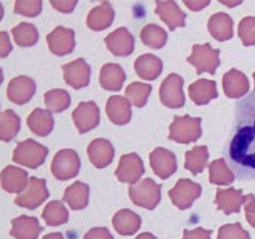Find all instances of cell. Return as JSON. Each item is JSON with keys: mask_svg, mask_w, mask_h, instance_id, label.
<instances>
[{"mask_svg": "<svg viewBox=\"0 0 255 239\" xmlns=\"http://www.w3.org/2000/svg\"><path fill=\"white\" fill-rule=\"evenodd\" d=\"M219 49H214L210 44L206 43L204 45H194L193 53L187 61L196 68L197 75L208 72L209 75H215L216 69L220 65Z\"/></svg>", "mask_w": 255, "mask_h": 239, "instance_id": "7", "label": "cell"}, {"mask_svg": "<svg viewBox=\"0 0 255 239\" xmlns=\"http://www.w3.org/2000/svg\"><path fill=\"white\" fill-rule=\"evenodd\" d=\"M128 196L137 207L153 210L161 200V185L151 178H145L128 187Z\"/></svg>", "mask_w": 255, "mask_h": 239, "instance_id": "4", "label": "cell"}, {"mask_svg": "<svg viewBox=\"0 0 255 239\" xmlns=\"http://www.w3.org/2000/svg\"><path fill=\"white\" fill-rule=\"evenodd\" d=\"M156 13L160 16L171 31H174L176 27L185 26L186 13L183 12L175 1H156Z\"/></svg>", "mask_w": 255, "mask_h": 239, "instance_id": "21", "label": "cell"}, {"mask_svg": "<svg viewBox=\"0 0 255 239\" xmlns=\"http://www.w3.org/2000/svg\"><path fill=\"white\" fill-rule=\"evenodd\" d=\"M152 86L141 82H132L126 87L125 95L127 99L136 107L141 108L146 105L148 96L150 95Z\"/></svg>", "mask_w": 255, "mask_h": 239, "instance_id": "39", "label": "cell"}, {"mask_svg": "<svg viewBox=\"0 0 255 239\" xmlns=\"http://www.w3.org/2000/svg\"><path fill=\"white\" fill-rule=\"evenodd\" d=\"M84 239H114V237L108 227H93L86 233Z\"/></svg>", "mask_w": 255, "mask_h": 239, "instance_id": "43", "label": "cell"}, {"mask_svg": "<svg viewBox=\"0 0 255 239\" xmlns=\"http://www.w3.org/2000/svg\"><path fill=\"white\" fill-rule=\"evenodd\" d=\"M224 92L230 98H240L248 93L250 84L245 74L237 69H231L224 76Z\"/></svg>", "mask_w": 255, "mask_h": 239, "instance_id": "22", "label": "cell"}, {"mask_svg": "<svg viewBox=\"0 0 255 239\" xmlns=\"http://www.w3.org/2000/svg\"><path fill=\"white\" fill-rule=\"evenodd\" d=\"M51 3L55 9L60 11V12L70 13V12H73L75 7H76V4L78 3V1H77V0H69V1H68V0H65V1H57V0H52Z\"/></svg>", "mask_w": 255, "mask_h": 239, "instance_id": "46", "label": "cell"}, {"mask_svg": "<svg viewBox=\"0 0 255 239\" xmlns=\"http://www.w3.org/2000/svg\"><path fill=\"white\" fill-rule=\"evenodd\" d=\"M107 115L115 125L124 126L128 124L131 118L130 102L123 96H111L107 103Z\"/></svg>", "mask_w": 255, "mask_h": 239, "instance_id": "23", "label": "cell"}, {"mask_svg": "<svg viewBox=\"0 0 255 239\" xmlns=\"http://www.w3.org/2000/svg\"><path fill=\"white\" fill-rule=\"evenodd\" d=\"M253 78H254V81H255V74L253 75ZM254 88H255V84H254Z\"/></svg>", "mask_w": 255, "mask_h": 239, "instance_id": "51", "label": "cell"}, {"mask_svg": "<svg viewBox=\"0 0 255 239\" xmlns=\"http://www.w3.org/2000/svg\"><path fill=\"white\" fill-rule=\"evenodd\" d=\"M105 44L114 56L125 57L134 51L135 40L126 27H119L105 37Z\"/></svg>", "mask_w": 255, "mask_h": 239, "instance_id": "17", "label": "cell"}, {"mask_svg": "<svg viewBox=\"0 0 255 239\" xmlns=\"http://www.w3.org/2000/svg\"><path fill=\"white\" fill-rule=\"evenodd\" d=\"M48 48L56 56H65L75 49V32L64 26H57L46 37Z\"/></svg>", "mask_w": 255, "mask_h": 239, "instance_id": "13", "label": "cell"}, {"mask_svg": "<svg viewBox=\"0 0 255 239\" xmlns=\"http://www.w3.org/2000/svg\"><path fill=\"white\" fill-rule=\"evenodd\" d=\"M44 227L34 216L21 215L11 220L10 235L15 239H38Z\"/></svg>", "mask_w": 255, "mask_h": 239, "instance_id": "19", "label": "cell"}, {"mask_svg": "<svg viewBox=\"0 0 255 239\" xmlns=\"http://www.w3.org/2000/svg\"><path fill=\"white\" fill-rule=\"evenodd\" d=\"M184 3L188 9L198 11L205 7H207V5L210 3V1L209 0H205V1H199V0H197V1H187V0H185Z\"/></svg>", "mask_w": 255, "mask_h": 239, "instance_id": "48", "label": "cell"}, {"mask_svg": "<svg viewBox=\"0 0 255 239\" xmlns=\"http://www.w3.org/2000/svg\"><path fill=\"white\" fill-rule=\"evenodd\" d=\"M15 44L20 47H30L35 45L38 41V32L36 27L26 22H22L11 30Z\"/></svg>", "mask_w": 255, "mask_h": 239, "instance_id": "36", "label": "cell"}, {"mask_svg": "<svg viewBox=\"0 0 255 239\" xmlns=\"http://www.w3.org/2000/svg\"><path fill=\"white\" fill-rule=\"evenodd\" d=\"M43 2L41 0H34V1H15L14 12L25 16H36L41 13Z\"/></svg>", "mask_w": 255, "mask_h": 239, "instance_id": "42", "label": "cell"}, {"mask_svg": "<svg viewBox=\"0 0 255 239\" xmlns=\"http://www.w3.org/2000/svg\"><path fill=\"white\" fill-rule=\"evenodd\" d=\"M36 91V84L31 78L20 76L13 78L9 82L7 88V96L11 102L18 105L27 103L34 95Z\"/></svg>", "mask_w": 255, "mask_h": 239, "instance_id": "16", "label": "cell"}, {"mask_svg": "<svg viewBox=\"0 0 255 239\" xmlns=\"http://www.w3.org/2000/svg\"><path fill=\"white\" fill-rule=\"evenodd\" d=\"M89 193H90L89 185L82 181H75L65 190L63 200L71 210H84L89 204Z\"/></svg>", "mask_w": 255, "mask_h": 239, "instance_id": "27", "label": "cell"}, {"mask_svg": "<svg viewBox=\"0 0 255 239\" xmlns=\"http://www.w3.org/2000/svg\"><path fill=\"white\" fill-rule=\"evenodd\" d=\"M202 119L190 115L174 116L169 127V139L180 144L196 142L202 137Z\"/></svg>", "mask_w": 255, "mask_h": 239, "instance_id": "2", "label": "cell"}, {"mask_svg": "<svg viewBox=\"0 0 255 239\" xmlns=\"http://www.w3.org/2000/svg\"><path fill=\"white\" fill-rule=\"evenodd\" d=\"M245 212L248 223L255 229V196L252 193L248 194L245 203Z\"/></svg>", "mask_w": 255, "mask_h": 239, "instance_id": "44", "label": "cell"}, {"mask_svg": "<svg viewBox=\"0 0 255 239\" xmlns=\"http://www.w3.org/2000/svg\"><path fill=\"white\" fill-rule=\"evenodd\" d=\"M46 108L51 113H62L67 109L70 105V96L67 91L63 88H55L48 91L44 95Z\"/></svg>", "mask_w": 255, "mask_h": 239, "instance_id": "38", "label": "cell"}, {"mask_svg": "<svg viewBox=\"0 0 255 239\" xmlns=\"http://www.w3.org/2000/svg\"><path fill=\"white\" fill-rule=\"evenodd\" d=\"M142 43L148 47L154 49L162 48L168 41V34L161 26L157 24H148L140 33Z\"/></svg>", "mask_w": 255, "mask_h": 239, "instance_id": "37", "label": "cell"}, {"mask_svg": "<svg viewBox=\"0 0 255 239\" xmlns=\"http://www.w3.org/2000/svg\"><path fill=\"white\" fill-rule=\"evenodd\" d=\"M217 239H251V237L240 223H235L221 226L218 231Z\"/></svg>", "mask_w": 255, "mask_h": 239, "instance_id": "41", "label": "cell"}, {"mask_svg": "<svg viewBox=\"0 0 255 239\" xmlns=\"http://www.w3.org/2000/svg\"><path fill=\"white\" fill-rule=\"evenodd\" d=\"M236 176L224 159L213 160L209 164V182L217 186H229L235 181Z\"/></svg>", "mask_w": 255, "mask_h": 239, "instance_id": "34", "label": "cell"}, {"mask_svg": "<svg viewBox=\"0 0 255 239\" xmlns=\"http://www.w3.org/2000/svg\"><path fill=\"white\" fill-rule=\"evenodd\" d=\"M48 155V149L33 139H26L18 144L12 154L14 163L24 167L36 169L44 164Z\"/></svg>", "mask_w": 255, "mask_h": 239, "instance_id": "3", "label": "cell"}, {"mask_svg": "<svg viewBox=\"0 0 255 239\" xmlns=\"http://www.w3.org/2000/svg\"><path fill=\"white\" fill-rule=\"evenodd\" d=\"M20 131V117L12 109H7L1 113L0 117V139L4 142H10Z\"/></svg>", "mask_w": 255, "mask_h": 239, "instance_id": "35", "label": "cell"}, {"mask_svg": "<svg viewBox=\"0 0 255 239\" xmlns=\"http://www.w3.org/2000/svg\"><path fill=\"white\" fill-rule=\"evenodd\" d=\"M42 239H65V238L62 233L56 232V233H49V234L45 235Z\"/></svg>", "mask_w": 255, "mask_h": 239, "instance_id": "49", "label": "cell"}, {"mask_svg": "<svg viewBox=\"0 0 255 239\" xmlns=\"http://www.w3.org/2000/svg\"><path fill=\"white\" fill-rule=\"evenodd\" d=\"M0 35H1V57L4 58L8 56L11 51H12V46H11V43L7 33L1 32V34Z\"/></svg>", "mask_w": 255, "mask_h": 239, "instance_id": "47", "label": "cell"}, {"mask_svg": "<svg viewBox=\"0 0 255 239\" xmlns=\"http://www.w3.org/2000/svg\"><path fill=\"white\" fill-rule=\"evenodd\" d=\"M182 78L176 74H171L162 81L160 86V101L168 108H181L185 104V95L183 92Z\"/></svg>", "mask_w": 255, "mask_h": 239, "instance_id": "9", "label": "cell"}, {"mask_svg": "<svg viewBox=\"0 0 255 239\" xmlns=\"http://www.w3.org/2000/svg\"><path fill=\"white\" fill-rule=\"evenodd\" d=\"M208 31L219 42L231 40L234 36V21L227 13H215L208 21Z\"/></svg>", "mask_w": 255, "mask_h": 239, "instance_id": "25", "label": "cell"}, {"mask_svg": "<svg viewBox=\"0 0 255 239\" xmlns=\"http://www.w3.org/2000/svg\"><path fill=\"white\" fill-rule=\"evenodd\" d=\"M42 219L46 225L52 227H57L64 225L68 222L69 213L65 204L58 200H53L48 202L42 212Z\"/></svg>", "mask_w": 255, "mask_h": 239, "instance_id": "33", "label": "cell"}, {"mask_svg": "<svg viewBox=\"0 0 255 239\" xmlns=\"http://www.w3.org/2000/svg\"><path fill=\"white\" fill-rule=\"evenodd\" d=\"M188 95L196 105H206L218 96L215 81L201 79L188 87Z\"/></svg>", "mask_w": 255, "mask_h": 239, "instance_id": "31", "label": "cell"}, {"mask_svg": "<svg viewBox=\"0 0 255 239\" xmlns=\"http://www.w3.org/2000/svg\"><path fill=\"white\" fill-rule=\"evenodd\" d=\"M26 124L30 130L38 137H46L54 129V118L49 110L35 108L27 117Z\"/></svg>", "mask_w": 255, "mask_h": 239, "instance_id": "28", "label": "cell"}, {"mask_svg": "<svg viewBox=\"0 0 255 239\" xmlns=\"http://www.w3.org/2000/svg\"><path fill=\"white\" fill-rule=\"evenodd\" d=\"M115 12L109 1H103L88 14L87 24L93 31H103L113 23Z\"/></svg>", "mask_w": 255, "mask_h": 239, "instance_id": "26", "label": "cell"}, {"mask_svg": "<svg viewBox=\"0 0 255 239\" xmlns=\"http://www.w3.org/2000/svg\"><path fill=\"white\" fill-rule=\"evenodd\" d=\"M62 68L64 71L65 82L76 90L87 86L90 82L91 68L85 59L79 58L74 60L67 65H64Z\"/></svg>", "mask_w": 255, "mask_h": 239, "instance_id": "14", "label": "cell"}, {"mask_svg": "<svg viewBox=\"0 0 255 239\" xmlns=\"http://www.w3.org/2000/svg\"><path fill=\"white\" fill-rule=\"evenodd\" d=\"M213 231L205 230L203 227H197L195 230H184L182 239H210Z\"/></svg>", "mask_w": 255, "mask_h": 239, "instance_id": "45", "label": "cell"}, {"mask_svg": "<svg viewBox=\"0 0 255 239\" xmlns=\"http://www.w3.org/2000/svg\"><path fill=\"white\" fill-rule=\"evenodd\" d=\"M0 178H1V187L4 191L18 194L25 190L30 179L26 170L12 165H9L2 169Z\"/></svg>", "mask_w": 255, "mask_h": 239, "instance_id": "20", "label": "cell"}, {"mask_svg": "<svg viewBox=\"0 0 255 239\" xmlns=\"http://www.w3.org/2000/svg\"><path fill=\"white\" fill-rule=\"evenodd\" d=\"M162 61L152 54H146L138 57L135 61L137 75L143 80H156L162 72Z\"/></svg>", "mask_w": 255, "mask_h": 239, "instance_id": "30", "label": "cell"}, {"mask_svg": "<svg viewBox=\"0 0 255 239\" xmlns=\"http://www.w3.org/2000/svg\"><path fill=\"white\" fill-rule=\"evenodd\" d=\"M202 186L190 179L181 178L169 191V197L177 209H190L194 201L201 197Z\"/></svg>", "mask_w": 255, "mask_h": 239, "instance_id": "8", "label": "cell"}, {"mask_svg": "<svg viewBox=\"0 0 255 239\" xmlns=\"http://www.w3.org/2000/svg\"><path fill=\"white\" fill-rule=\"evenodd\" d=\"M126 79L123 68L118 64H107L101 68L100 84L108 91H120Z\"/></svg>", "mask_w": 255, "mask_h": 239, "instance_id": "29", "label": "cell"}, {"mask_svg": "<svg viewBox=\"0 0 255 239\" xmlns=\"http://www.w3.org/2000/svg\"><path fill=\"white\" fill-rule=\"evenodd\" d=\"M149 164L160 179H168L177 169L175 154L164 148H156L149 155Z\"/></svg>", "mask_w": 255, "mask_h": 239, "instance_id": "11", "label": "cell"}, {"mask_svg": "<svg viewBox=\"0 0 255 239\" xmlns=\"http://www.w3.org/2000/svg\"><path fill=\"white\" fill-rule=\"evenodd\" d=\"M247 201V196H243L242 190H237L235 188L221 189L218 188L216 191L215 203L217 204V209L223 211L226 215L232 213H240L241 205Z\"/></svg>", "mask_w": 255, "mask_h": 239, "instance_id": "18", "label": "cell"}, {"mask_svg": "<svg viewBox=\"0 0 255 239\" xmlns=\"http://www.w3.org/2000/svg\"><path fill=\"white\" fill-rule=\"evenodd\" d=\"M79 155L73 149L60 150L52 160L51 171L58 180H68L79 174L80 170Z\"/></svg>", "mask_w": 255, "mask_h": 239, "instance_id": "5", "label": "cell"}, {"mask_svg": "<svg viewBox=\"0 0 255 239\" xmlns=\"http://www.w3.org/2000/svg\"><path fill=\"white\" fill-rule=\"evenodd\" d=\"M238 34L241 38V41L245 46L255 45V18L254 16H247L242 19L239 29H238Z\"/></svg>", "mask_w": 255, "mask_h": 239, "instance_id": "40", "label": "cell"}, {"mask_svg": "<svg viewBox=\"0 0 255 239\" xmlns=\"http://www.w3.org/2000/svg\"><path fill=\"white\" fill-rule=\"evenodd\" d=\"M208 149L205 146H195L185 153L184 167L196 176L204 171L208 165Z\"/></svg>", "mask_w": 255, "mask_h": 239, "instance_id": "32", "label": "cell"}, {"mask_svg": "<svg viewBox=\"0 0 255 239\" xmlns=\"http://www.w3.org/2000/svg\"><path fill=\"white\" fill-rule=\"evenodd\" d=\"M145 174V166L141 158L137 153L124 154L121 157L118 168L115 170V176L119 181L135 185L140 180L141 176Z\"/></svg>", "mask_w": 255, "mask_h": 239, "instance_id": "10", "label": "cell"}, {"mask_svg": "<svg viewBox=\"0 0 255 239\" xmlns=\"http://www.w3.org/2000/svg\"><path fill=\"white\" fill-rule=\"evenodd\" d=\"M114 230L122 236H131L139 231L141 218L131 210L123 209L116 212L112 220Z\"/></svg>", "mask_w": 255, "mask_h": 239, "instance_id": "24", "label": "cell"}, {"mask_svg": "<svg viewBox=\"0 0 255 239\" xmlns=\"http://www.w3.org/2000/svg\"><path fill=\"white\" fill-rule=\"evenodd\" d=\"M88 157L90 159L91 164L99 169L108 167L112 163L115 155V150L107 139H94V140L89 144L87 149Z\"/></svg>", "mask_w": 255, "mask_h": 239, "instance_id": "15", "label": "cell"}, {"mask_svg": "<svg viewBox=\"0 0 255 239\" xmlns=\"http://www.w3.org/2000/svg\"><path fill=\"white\" fill-rule=\"evenodd\" d=\"M135 239H158V238L153 234H151V233L145 232V233H141V234L138 235Z\"/></svg>", "mask_w": 255, "mask_h": 239, "instance_id": "50", "label": "cell"}, {"mask_svg": "<svg viewBox=\"0 0 255 239\" xmlns=\"http://www.w3.org/2000/svg\"><path fill=\"white\" fill-rule=\"evenodd\" d=\"M228 159L241 179L255 180V92L237 104Z\"/></svg>", "mask_w": 255, "mask_h": 239, "instance_id": "1", "label": "cell"}, {"mask_svg": "<svg viewBox=\"0 0 255 239\" xmlns=\"http://www.w3.org/2000/svg\"><path fill=\"white\" fill-rule=\"evenodd\" d=\"M73 120L79 133H86L94 129L100 122V109L97 104L90 102H81L73 112Z\"/></svg>", "mask_w": 255, "mask_h": 239, "instance_id": "12", "label": "cell"}, {"mask_svg": "<svg viewBox=\"0 0 255 239\" xmlns=\"http://www.w3.org/2000/svg\"><path fill=\"white\" fill-rule=\"evenodd\" d=\"M48 197L49 192L46 187V180L31 177L25 190L16 196L14 203L20 208L35 210L45 202Z\"/></svg>", "mask_w": 255, "mask_h": 239, "instance_id": "6", "label": "cell"}]
</instances>
